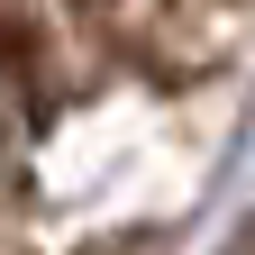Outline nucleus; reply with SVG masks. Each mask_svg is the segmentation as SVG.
Returning <instances> with one entry per match:
<instances>
[{"label":"nucleus","instance_id":"nucleus-1","mask_svg":"<svg viewBox=\"0 0 255 255\" xmlns=\"http://www.w3.org/2000/svg\"><path fill=\"white\" fill-rule=\"evenodd\" d=\"M228 255H255V219H246V228H237V237H228Z\"/></svg>","mask_w":255,"mask_h":255}]
</instances>
